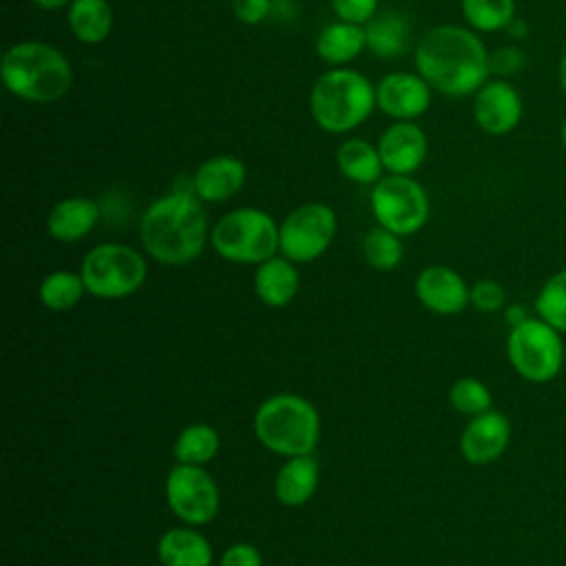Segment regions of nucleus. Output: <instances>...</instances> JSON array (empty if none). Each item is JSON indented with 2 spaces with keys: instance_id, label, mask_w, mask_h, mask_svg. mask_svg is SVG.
<instances>
[{
  "instance_id": "f704fd0d",
  "label": "nucleus",
  "mask_w": 566,
  "mask_h": 566,
  "mask_svg": "<svg viewBox=\"0 0 566 566\" xmlns=\"http://www.w3.org/2000/svg\"><path fill=\"white\" fill-rule=\"evenodd\" d=\"M232 13L243 24H259L270 13V0H232Z\"/></svg>"
},
{
  "instance_id": "423d86ee",
  "label": "nucleus",
  "mask_w": 566,
  "mask_h": 566,
  "mask_svg": "<svg viewBox=\"0 0 566 566\" xmlns=\"http://www.w3.org/2000/svg\"><path fill=\"white\" fill-rule=\"evenodd\" d=\"M212 248L230 263L259 265L279 252V226L259 208H237L212 228Z\"/></svg>"
},
{
  "instance_id": "20e7f679",
  "label": "nucleus",
  "mask_w": 566,
  "mask_h": 566,
  "mask_svg": "<svg viewBox=\"0 0 566 566\" xmlns=\"http://www.w3.org/2000/svg\"><path fill=\"white\" fill-rule=\"evenodd\" d=\"M254 436L276 455H312L321 438V416L307 398L276 394L259 405Z\"/></svg>"
},
{
  "instance_id": "a878e982",
  "label": "nucleus",
  "mask_w": 566,
  "mask_h": 566,
  "mask_svg": "<svg viewBox=\"0 0 566 566\" xmlns=\"http://www.w3.org/2000/svg\"><path fill=\"white\" fill-rule=\"evenodd\" d=\"M219 444H221L219 433L210 424L195 422V424H188L186 429H181V433L175 440L172 455L181 464L203 467L206 462H210L217 455Z\"/></svg>"
},
{
  "instance_id": "a211bd4d",
  "label": "nucleus",
  "mask_w": 566,
  "mask_h": 566,
  "mask_svg": "<svg viewBox=\"0 0 566 566\" xmlns=\"http://www.w3.org/2000/svg\"><path fill=\"white\" fill-rule=\"evenodd\" d=\"M99 221V208L88 197H69L57 201L46 217V232L62 243L84 239Z\"/></svg>"
},
{
  "instance_id": "473e14b6",
  "label": "nucleus",
  "mask_w": 566,
  "mask_h": 566,
  "mask_svg": "<svg viewBox=\"0 0 566 566\" xmlns=\"http://www.w3.org/2000/svg\"><path fill=\"white\" fill-rule=\"evenodd\" d=\"M332 9L345 22L367 24L378 13V0H332Z\"/></svg>"
},
{
  "instance_id": "4468645a",
  "label": "nucleus",
  "mask_w": 566,
  "mask_h": 566,
  "mask_svg": "<svg viewBox=\"0 0 566 566\" xmlns=\"http://www.w3.org/2000/svg\"><path fill=\"white\" fill-rule=\"evenodd\" d=\"M511 442V422L497 411L489 409L473 416L460 433L462 458L471 464H489L497 460Z\"/></svg>"
},
{
  "instance_id": "7c9ffc66",
  "label": "nucleus",
  "mask_w": 566,
  "mask_h": 566,
  "mask_svg": "<svg viewBox=\"0 0 566 566\" xmlns=\"http://www.w3.org/2000/svg\"><path fill=\"white\" fill-rule=\"evenodd\" d=\"M449 402L451 407L462 413V416H478V413H484L491 409V391L489 387L473 378V376H464V378H458L451 389H449Z\"/></svg>"
},
{
  "instance_id": "f03ea898",
  "label": "nucleus",
  "mask_w": 566,
  "mask_h": 566,
  "mask_svg": "<svg viewBox=\"0 0 566 566\" xmlns=\"http://www.w3.org/2000/svg\"><path fill=\"white\" fill-rule=\"evenodd\" d=\"M142 245L164 265L195 261L208 241V217L195 190L175 188L155 199L139 221Z\"/></svg>"
},
{
  "instance_id": "b1692460",
  "label": "nucleus",
  "mask_w": 566,
  "mask_h": 566,
  "mask_svg": "<svg viewBox=\"0 0 566 566\" xmlns=\"http://www.w3.org/2000/svg\"><path fill=\"white\" fill-rule=\"evenodd\" d=\"M336 164L340 172L356 184H376L382 172V159L378 146L365 139H347L336 150Z\"/></svg>"
},
{
  "instance_id": "cd10ccee",
  "label": "nucleus",
  "mask_w": 566,
  "mask_h": 566,
  "mask_svg": "<svg viewBox=\"0 0 566 566\" xmlns=\"http://www.w3.org/2000/svg\"><path fill=\"white\" fill-rule=\"evenodd\" d=\"M464 20L473 31L493 33L515 20V0H460Z\"/></svg>"
},
{
  "instance_id": "0eeeda50",
  "label": "nucleus",
  "mask_w": 566,
  "mask_h": 566,
  "mask_svg": "<svg viewBox=\"0 0 566 566\" xmlns=\"http://www.w3.org/2000/svg\"><path fill=\"white\" fill-rule=\"evenodd\" d=\"M562 336L539 316H526L513 325L506 336V356L515 374L535 385L555 380L566 358Z\"/></svg>"
},
{
  "instance_id": "2eb2a0df",
  "label": "nucleus",
  "mask_w": 566,
  "mask_h": 566,
  "mask_svg": "<svg viewBox=\"0 0 566 566\" xmlns=\"http://www.w3.org/2000/svg\"><path fill=\"white\" fill-rule=\"evenodd\" d=\"M416 296L433 314L453 316L469 305L467 281L447 265H429L416 276Z\"/></svg>"
},
{
  "instance_id": "393cba45",
  "label": "nucleus",
  "mask_w": 566,
  "mask_h": 566,
  "mask_svg": "<svg viewBox=\"0 0 566 566\" xmlns=\"http://www.w3.org/2000/svg\"><path fill=\"white\" fill-rule=\"evenodd\" d=\"M365 35L367 46L378 57H396L407 46L409 24L405 22V15H400L398 11H382L365 24Z\"/></svg>"
},
{
  "instance_id": "e433bc0d",
  "label": "nucleus",
  "mask_w": 566,
  "mask_h": 566,
  "mask_svg": "<svg viewBox=\"0 0 566 566\" xmlns=\"http://www.w3.org/2000/svg\"><path fill=\"white\" fill-rule=\"evenodd\" d=\"M526 318V314L522 312V307L520 305H511V307H506V321H509V325L513 327V325H517V323H522Z\"/></svg>"
},
{
  "instance_id": "9d476101",
  "label": "nucleus",
  "mask_w": 566,
  "mask_h": 566,
  "mask_svg": "<svg viewBox=\"0 0 566 566\" xmlns=\"http://www.w3.org/2000/svg\"><path fill=\"white\" fill-rule=\"evenodd\" d=\"M336 237V212L327 203H303L279 226V252L294 263L318 259Z\"/></svg>"
},
{
  "instance_id": "f257e3e1",
  "label": "nucleus",
  "mask_w": 566,
  "mask_h": 566,
  "mask_svg": "<svg viewBox=\"0 0 566 566\" xmlns=\"http://www.w3.org/2000/svg\"><path fill=\"white\" fill-rule=\"evenodd\" d=\"M413 62L431 88L451 97L475 93L491 73V55L480 35L455 24L429 29L416 46Z\"/></svg>"
},
{
  "instance_id": "72a5a7b5",
  "label": "nucleus",
  "mask_w": 566,
  "mask_h": 566,
  "mask_svg": "<svg viewBox=\"0 0 566 566\" xmlns=\"http://www.w3.org/2000/svg\"><path fill=\"white\" fill-rule=\"evenodd\" d=\"M219 566H263V557L256 546L248 542H237L223 551Z\"/></svg>"
},
{
  "instance_id": "4be33fe9",
  "label": "nucleus",
  "mask_w": 566,
  "mask_h": 566,
  "mask_svg": "<svg viewBox=\"0 0 566 566\" xmlns=\"http://www.w3.org/2000/svg\"><path fill=\"white\" fill-rule=\"evenodd\" d=\"M365 46H367L365 24H354L345 20L327 24L316 40L318 57L334 66L356 60L365 51Z\"/></svg>"
},
{
  "instance_id": "2f4dec72",
  "label": "nucleus",
  "mask_w": 566,
  "mask_h": 566,
  "mask_svg": "<svg viewBox=\"0 0 566 566\" xmlns=\"http://www.w3.org/2000/svg\"><path fill=\"white\" fill-rule=\"evenodd\" d=\"M469 303L478 310V312H484V314H491V312H497L504 307L506 303V292H504V285L493 281V279H482L478 283H473L469 287Z\"/></svg>"
},
{
  "instance_id": "c756f323",
  "label": "nucleus",
  "mask_w": 566,
  "mask_h": 566,
  "mask_svg": "<svg viewBox=\"0 0 566 566\" xmlns=\"http://www.w3.org/2000/svg\"><path fill=\"white\" fill-rule=\"evenodd\" d=\"M402 254L405 248L400 237L382 226L369 230L363 239V256L376 270H394L402 261Z\"/></svg>"
},
{
  "instance_id": "c85d7f7f",
  "label": "nucleus",
  "mask_w": 566,
  "mask_h": 566,
  "mask_svg": "<svg viewBox=\"0 0 566 566\" xmlns=\"http://www.w3.org/2000/svg\"><path fill=\"white\" fill-rule=\"evenodd\" d=\"M535 312L557 332L566 334V268L544 281L535 296Z\"/></svg>"
},
{
  "instance_id": "dca6fc26",
  "label": "nucleus",
  "mask_w": 566,
  "mask_h": 566,
  "mask_svg": "<svg viewBox=\"0 0 566 566\" xmlns=\"http://www.w3.org/2000/svg\"><path fill=\"white\" fill-rule=\"evenodd\" d=\"M378 153L385 170L391 175H411L427 157V135L413 122H396L380 135Z\"/></svg>"
},
{
  "instance_id": "5701e85b",
  "label": "nucleus",
  "mask_w": 566,
  "mask_h": 566,
  "mask_svg": "<svg viewBox=\"0 0 566 566\" xmlns=\"http://www.w3.org/2000/svg\"><path fill=\"white\" fill-rule=\"evenodd\" d=\"M66 18L73 35L84 44L104 42L113 27V11L106 0H73Z\"/></svg>"
},
{
  "instance_id": "aec40b11",
  "label": "nucleus",
  "mask_w": 566,
  "mask_h": 566,
  "mask_svg": "<svg viewBox=\"0 0 566 566\" xmlns=\"http://www.w3.org/2000/svg\"><path fill=\"white\" fill-rule=\"evenodd\" d=\"M157 557L161 566H210L212 546L197 526L168 528L157 542Z\"/></svg>"
},
{
  "instance_id": "f8f14e48",
  "label": "nucleus",
  "mask_w": 566,
  "mask_h": 566,
  "mask_svg": "<svg viewBox=\"0 0 566 566\" xmlns=\"http://www.w3.org/2000/svg\"><path fill=\"white\" fill-rule=\"evenodd\" d=\"M522 95L506 80H486L473 97L475 124L489 135H506L522 122Z\"/></svg>"
},
{
  "instance_id": "ea45409f",
  "label": "nucleus",
  "mask_w": 566,
  "mask_h": 566,
  "mask_svg": "<svg viewBox=\"0 0 566 566\" xmlns=\"http://www.w3.org/2000/svg\"><path fill=\"white\" fill-rule=\"evenodd\" d=\"M562 144H564V148H566V119H564V124H562Z\"/></svg>"
},
{
  "instance_id": "1a4fd4ad",
  "label": "nucleus",
  "mask_w": 566,
  "mask_h": 566,
  "mask_svg": "<svg viewBox=\"0 0 566 566\" xmlns=\"http://www.w3.org/2000/svg\"><path fill=\"white\" fill-rule=\"evenodd\" d=\"M371 212L378 226L407 237L418 232L429 219V197L409 175H389L374 184Z\"/></svg>"
},
{
  "instance_id": "7ed1b4c3",
  "label": "nucleus",
  "mask_w": 566,
  "mask_h": 566,
  "mask_svg": "<svg viewBox=\"0 0 566 566\" xmlns=\"http://www.w3.org/2000/svg\"><path fill=\"white\" fill-rule=\"evenodd\" d=\"M0 75L9 93L27 102L49 104L64 97L73 84L71 62L46 42H18L7 49Z\"/></svg>"
},
{
  "instance_id": "58836bf2",
  "label": "nucleus",
  "mask_w": 566,
  "mask_h": 566,
  "mask_svg": "<svg viewBox=\"0 0 566 566\" xmlns=\"http://www.w3.org/2000/svg\"><path fill=\"white\" fill-rule=\"evenodd\" d=\"M557 80H559V86H562V91H564V95H566V53H564V55H562V60H559Z\"/></svg>"
},
{
  "instance_id": "39448f33",
  "label": "nucleus",
  "mask_w": 566,
  "mask_h": 566,
  "mask_svg": "<svg viewBox=\"0 0 566 566\" xmlns=\"http://www.w3.org/2000/svg\"><path fill=\"white\" fill-rule=\"evenodd\" d=\"M376 106V86L352 69L323 73L310 93L314 122L327 133H347L360 126Z\"/></svg>"
},
{
  "instance_id": "412c9836",
  "label": "nucleus",
  "mask_w": 566,
  "mask_h": 566,
  "mask_svg": "<svg viewBox=\"0 0 566 566\" xmlns=\"http://www.w3.org/2000/svg\"><path fill=\"white\" fill-rule=\"evenodd\" d=\"M318 486V462L314 455H294L276 471L274 495L283 506H303Z\"/></svg>"
},
{
  "instance_id": "6e6552de",
  "label": "nucleus",
  "mask_w": 566,
  "mask_h": 566,
  "mask_svg": "<svg viewBox=\"0 0 566 566\" xmlns=\"http://www.w3.org/2000/svg\"><path fill=\"white\" fill-rule=\"evenodd\" d=\"M146 259L124 243H99L86 252L80 265L86 292L95 298H124L146 281Z\"/></svg>"
},
{
  "instance_id": "6ab92c4d",
  "label": "nucleus",
  "mask_w": 566,
  "mask_h": 566,
  "mask_svg": "<svg viewBox=\"0 0 566 566\" xmlns=\"http://www.w3.org/2000/svg\"><path fill=\"white\" fill-rule=\"evenodd\" d=\"M298 270L287 256H272L256 265L254 292L268 307H285L298 292Z\"/></svg>"
},
{
  "instance_id": "bb28decb",
  "label": "nucleus",
  "mask_w": 566,
  "mask_h": 566,
  "mask_svg": "<svg viewBox=\"0 0 566 566\" xmlns=\"http://www.w3.org/2000/svg\"><path fill=\"white\" fill-rule=\"evenodd\" d=\"M84 292H86V285L80 272L55 270L42 279L38 296L46 310L66 312L80 303Z\"/></svg>"
},
{
  "instance_id": "f3484780",
  "label": "nucleus",
  "mask_w": 566,
  "mask_h": 566,
  "mask_svg": "<svg viewBox=\"0 0 566 566\" xmlns=\"http://www.w3.org/2000/svg\"><path fill=\"white\" fill-rule=\"evenodd\" d=\"M245 184V164L232 155H217L206 159L192 175L195 195L201 201H226L234 197Z\"/></svg>"
},
{
  "instance_id": "ddd939ff",
  "label": "nucleus",
  "mask_w": 566,
  "mask_h": 566,
  "mask_svg": "<svg viewBox=\"0 0 566 566\" xmlns=\"http://www.w3.org/2000/svg\"><path fill=\"white\" fill-rule=\"evenodd\" d=\"M431 102V86L420 73H389L376 86V106L396 122L420 117Z\"/></svg>"
},
{
  "instance_id": "4c0bfd02",
  "label": "nucleus",
  "mask_w": 566,
  "mask_h": 566,
  "mask_svg": "<svg viewBox=\"0 0 566 566\" xmlns=\"http://www.w3.org/2000/svg\"><path fill=\"white\" fill-rule=\"evenodd\" d=\"M31 2L40 9H62V7L71 4L73 0H31Z\"/></svg>"
},
{
  "instance_id": "c9c22d12",
  "label": "nucleus",
  "mask_w": 566,
  "mask_h": 566,
  "mask_svg": "<svg viewBox=\"0 0 566 566\" xmlns=\"http://www.w3.org/2000/svg\"><path fill=\"white\" fill-rule=\"evenodd\" d=\"M524 64L522 51L515 46H502L491 55V73L497 75H513Z\"/></svg>"
},
{
  "instance_id": "9b49d317",
  "label": "nucleus",
  "mask_w": 566,
  "mask_h": 566,
  "mask_svg": "<svg viewBox=\"0 0 566 566\" xmlns=\"http://www.w3.org/2000/svg\"><path fill=\"white\" fill-rule=\"evenodd\" d=\"M166 502L184 524L203 526L217 517L221 495L214 478L203 467L177 462L166 475Z\"/></svg>"
}]
</instances>
